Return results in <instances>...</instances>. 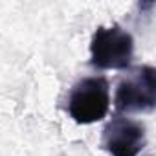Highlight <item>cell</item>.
Masks as SVG:
<instances>
[{"instance_id": "277c9868", "label": "cell", "mask_w": 156, "mask_h": 156, "mask_svg": "<svg viewBox=\"0 0 156 156\" xmlns=\"http://www.w3.org/2000/svg\"><path fill=\"white\" fill-rule=\"evenodd\" d=\"M147 141L145 125L130 118H112L103 129L101 145L110 156H138Z\"/></svg>"}, {"instance_id": "7a4b0ae2", "label": "cell", "mask_w": 156, "mask_h": 156, "mask_svg": "<svg viewBox=\"0 0 156 156\" xmlns=\"http://www.w3.org/2000/svg\"><path fill=\"white\" fill-rule=\"evenodd\" d=\"M134 57V39L114 26H99L90 41V64L99 70H127Z\"/></svg>"}, {"instance_id": "6da1fadb", "label": "cell", "mask_w": 156, "mask_h": 156, "mask_svg": "<svg viewBox=\"0 0 156 156\" xmlns=\"http://www.w3.org/2000/svg\"><path fill=\"white\" fill-rule=\"evenodd\" d=\"M68 114L79 125L101 121L110 108V88L103 75L83 77L68 94Z\"/></svg>"}, {"instance_id": "3957f363", "label": "cell", "mask_w": 156, "mask_h": 156, "mask_svg": "<svg viewBox=\"0 0 156 156\" xmlns=\"http://www.w3.org/2000/svg\"><path fill=\"white\" fill-rule=\"evenodd\" d=\"M156 105V70L149 64L136 66L123 75L114 98L118 112H151Z\"/></svg>"}]
</instances>
